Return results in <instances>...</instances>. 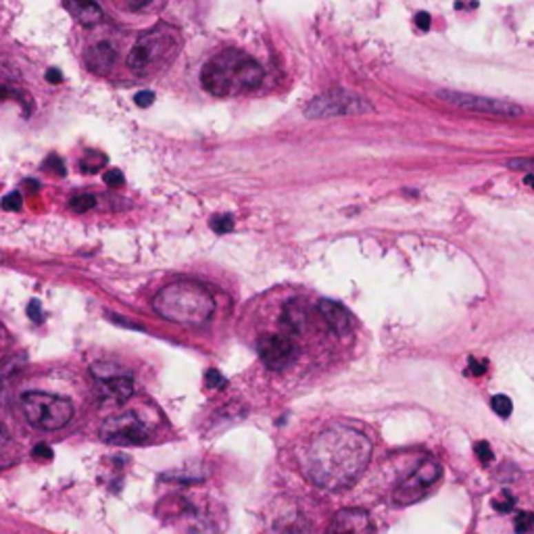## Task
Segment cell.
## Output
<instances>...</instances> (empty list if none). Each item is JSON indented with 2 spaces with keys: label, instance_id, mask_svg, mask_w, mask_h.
<instances>
[{
  "label": "cell",
  "instance_id": "cell-17",
  "mask_svg": "<svg viewBox=\"0 0 534 534\" xmlns=\"http://www.w3.org/2000/svg\"><path fill=\"white\" fill-rule=\"evenodd\" d=\"M23 363H25L23 355L11 357V359H5V361H3V365H0V380H3V382H11L13 373H19V371H21V367H23Z\"/></svg>",
  "mask_w": 534,
  "mask_h": 534
},
{
  "label": "cell",
  "instance_id": "cell-22",
  "mask_svg": "<svg viewBox=\"0 0 534 534\" xmlns=\"http://www.w3.org/2000/svg\"><path fill=\"white\" fill-rule=\"evenodd\" d=\"M493 411H495L497 415H501V418H509L511 411H513V405H511L509 397H505V395L493 397Z\"/></svg>",
  "mask_w": 534,
  "mask_h": 534
},
{
  "label": "cell",
  "instance_id": "cell-28",
  "mask_svg": "<svg viewBox=\"0 0 534 534\" xmlns=\"http://www.w3.org/2000/svg\"><path fill=\"white\" fill-rule=\"evenodd\" d=\"M28 316H30V320L34 322V324H40L42 320H44V314H42V305H40V300H30V305H28Z\"/></svg>",
  "mask_w": 534,
  "mask_h": 534
},
{
  "label": "cell",
  "instance_id": "cell-5",
  "mask_svg": "<svg viewBox=\"0 0 534 534\" xmlns=\"http://www.w3.org/2000/svg\"><path fill=\"white\" fill-rule=\"evenodd\" d=\"M23 413L25 420L38 430H59L69 424L73 418V405L69 399L54 397L48 393H25L23 395Z\"/></svg>",
  "mask_w": 534,
  "mask_h": 534
},
{
  "label": "cell",
  "instance_id": "cell-9",
  "mask_svg": "<svg viewBox=\"0 0 534 534\" xmlns=\"http://www.w3.org/2000/svg\"><path fill=\"white\" fill-rule=\"evenodd\" d=\"M440 466L434 460H426L397 491H395V501L397 503H413L422 499L428 489L440 478Z\"/></svg>",
  "mask_w": 534,
  "mask_h": 534
},
{
  "label": "cell",
  "instance_id": "cell-21",
  "mask_svg": "<svg viewBox=\"0 0 534 534\" xmlns=\"http://www.w3.org/2000/svg\"><path fill=\"white\" fill-rule=\"evenodd\" d=\"M513 528L517 534H528L534 530V513L530 511H517L515 520H513Z\"/></svg>",
  "mask_w": 534,
  "mask_h": 534
},
{
  "label": "cell",
  "instance_id": "cell-24",
  "mask_svg": "<svg viewBox=\"0 0 534 534\" xmlns=\"http://www.w3.org/2000/svg\"><path fill=\"white\" fill-rule=\"evenodd\" d=\"M23 205V198L19 192H9L3 201H0V207H3L5 211H19Z\"/></svg>",
  "mask_w": 534,
  "mask_h": 534
},
{
  "label": "cell",
  "instance_id": "cell-31",
  "mask_svg": "<svg viewBox=\"0 0 534 534\" xmlns=\"http://www.w3.org/2000/svg\"><path fill=\"white\" fill-rule=\"evenodd\" d=\"M155 3H157V0H123V5H125L127 11H144V9L152 7Z\"/></svg>",
  "mask_w": 534,
  "mask_h": 534
},
{
  "label": "cell",
  "instance_id": "cell-37",
  "mask_svg": "<svg viewBox=\"0 0 534 534\" xmlns=\"http://www.w3.org/2000/svg\"><path fill=\"white\" fill-rule=\"evenodd\" d=\"M526 184H528L530 188H534V172H530V174L526 176Z\"/></svg>",
  "mask_w": 534,
  "mask_h": 534
},
{
  "label": "cell",
  "instance_id": "cell-35",
  "mask_svg": "<svg viewBox=\"0 0 534 534\" xmlns=\"http://www.w3.org/2000/svg\"><path fill=\"white\" fill-rule=\"evenodd\" d=\"M46 80H48L50 84H61V82H63V75H61V71H59V69L50 67V69L46 71Z\"/></svg>",
  "mask_w": 534,
  "mask_h": 534
},
{
  "label": "cell",
  "instance_id": "cell-14",
  "mask_svg": "<svg viewBox=\"0 0 534 534\" xmlns=\"http://www.w3.org/2000/svg\"><path fill=\"white\" fill-rule=\"evenodd\" d=\"M307 309L302 307V305L298 300H292L288 302L284 311H282V326L288 330V332H294V334H300L305 328H307Z\"/></svg>",
  "mask_w": 534,
  "mask_h": 534
},
{
  "label": "cell",
  "instance_id": "cell-26",
  "mask_svg": "<svg viewBox=\"0 0 534 534\" xmlns=\"http://www.w3.org/2000/svg\"><path fill=\"white\" fill-rule=\"evenodd\" d=\"M103 180H105V184H107L109 188H121L123 182H125V178H123V174H121L119 170H107L105 176H103Z\"/></svg>",
  "mask_w": 534,
  "mask_h": 534
},
{
  "label": "cell",
  "instance_id": "cell-32",
  "mask_svg": "<svg viewBox=\"0 0 534 534\" xmlns=\"http://www.w3.org/2000/svg\"><path fill=\"white\" fill-rule=\"evenodd\" d=\"M468 371L472 373V376H482L484 371H486V361H478L476 357H470V361H468Z\"/></svg>",
  "mask_w": 534,
  "mask_h": 534
},
{
  "label": "cell",
  "instance_id": "cell-10",
  "mask_svg": "<svg viewBox=\"0 0 534 534\" xmlns=\"http://www.w3.org/2000/svg\"><path fill=\"white\" fill-rule=\"evenodd\" d=\"M259 357L265 363V367L280 371V369H286L296 359V345L288 336L267 334L259 342Z\"/></svg>",
  "mask_w": 534,
  "mask_h": 534
},
{
  "label": "cell",
  "instance_id": "cell-13",
  "mask_svg": "<svg viewBox=\"0 0 534 534\" xmlns=\"http://www.w3.org/2000/svg\"><path fill=\"white\" fill-rule=\"evenodd\" d=\"M65 5L73 19L80 21L82 25H96L105 19L103 9L96 5V0H65Z\"/></svg>",
  "mask_w": 534,
  "mask_h": 534
},
{
  "label": "cell",
  "instance_id": "cell-1",
  "mask_svg": "<svg viewBox=\"0 0 534 534\" xmlns=\"http://www.w3.org/2000/svg\"><path fill=\"white\" fill-rule=\"evenodd\" d=\"M369 440L345 426L322 432L305 453V472L322 489L353 484L369 460Z\"/></svg>",
  "mask_w": 534,
  "mask_h": 534
},
{
  "label": "cell",
  "instance_id": "cell-11",
  "mask_svg": "<svg viewBox=\"0 0 534 534\" xmlns=\"http://www.w3.org/2000/svg\"><path fill=\"white\" fill-rule=\"evenodd\" d=\"M119 61L115 46L109 40H101L86 52V67L96 75H109Z\"/></svg>",
  "mask_w": 534,
  "mask_h": 534
},
{
  "label": "cell",
  "instance_id": "cell-20",
  "mask_svg": "<svg viewBox=\"0 0 534 534\" xmlns=\"http://www.w3.org/2000/svg\"><path fill=\"white\" fill-rule=\"evenodd\" d=\"M94 205H96V198H94V194H88V192L75 194V196L71 198V203H69V207H71L75 213H86V211L94 209Z\"/></svg>",
  "mask_w": 534,
  "mask_h": 534
},
{
  "label": "cell",
  "instance_id": "cell-34",
  "mask_svg": "<svg viewBox=\"0 0 534 534\" xmlns=\"http://www.w3.org/2000/svg\"><path fill=\"white\" fill-rule=\"evenodd\" d=\"M430 23H432V19H430L428 13H418V15H415V25H418L420 30L426 32V30L430 28Z\"/></svg>",
  "mask_w": 534,
  "mask_h": 534
},
{
  "label": "cell",
  "instance_id": "cell-12",
  "mask_svg": "<svg viewBox=\"0 0 534 534\" xmlns=\"http://www.w3.org/2000/svg\"><path fill=\"white\" fill-rule=\"evenodd\" d=\"M318 309L324 318V322L328 324V328L338 334V336H347L351 332V314L342 307L340 302L336 300H330V298H324L320 300Z\"/></svg>",
  "mask_w": 534,
  "mask_h": 534
},
{
  "label": "cell",
  "instance_id": "cell-7",
  "mask_svg": "<svg viewBox=\"0 0 534 534\" xmlns=\"http://www.w3.org/2000/svg\"><path fill=\"white\" fill-rule=\"evenodd\" d=\"M436 99L446 103V105H451V107L464 109V111H472V113H486V115H497V117H517V115H522V107L520 105H513L509 101L468 94V92L440 90V92H436Z\"/></svg>",
  "mask_w": 534,
  "mask_h": 534
},
{
  "label": "cell",
  "instance_id": "cell-30",
  "mask_svg": "<svg viewBox=\"0 0 534 534\" xmlns=\"http://www.w3.org/2000/svg\"><path fill=\"white\" fill-rule=\"evenodd\" d=\"M134 103H136L140 109H146V107H150L152 103H155V92H150V90H142V92H138V94L134 96Z\"/></svg>",
  "mask_w": 534,
  "mask_h": 534
},
{
  "label": "cell",
  "instance_id": "cell-15",
  "mask_svg": "<svg viewBox=\"0 0 534 534\" xmlns=\"http://www.w3.org/2000/svg\"><path fill=\"white\" fill-rule=\"evenodd\" d=\"M103 387L117 403H123L134 395V382L132 378H125V376H111L105 380Z\"/></svg>",
  "mask_w": 534,
  "mask_h": 534
},
{
  "label": "cell",
  "instance_id": "cell-19",
  "mask_svg": "<svg viewBox=\"0 0 534 534\" xmlns=\"http://www.w3.org/2000/svg\"><path fill=\"white\" fill-rule=\"evenodd\" d=\"M209 225H211L213 232L225 234V232H232V230H234V219H232V215L219 213V215H213V217H211Z\"/></svg>",
  "mask_w": 534,
  "mask_h": 534
},
{
  "label": "cell",
  "instance_id": "cell-29",
  "mask_svg": "<svg viewBox=\"0 0 534 534\" xmlns=\"http://www.w3.org/2000/svg\"><path fill=\"white\" fill-rule=\"evenodd\" d=\"M44 170H46V172H52L54 176H65V165H63V161H61L59 157H54V155H50V157L46 159Z\"/></svg>",
  "mask_w": 534,
  "mask_h": 534
},
{
  "label": "cell",
  "instance_id": "cell-25",
  "mask_svg": "<svg viewBox=\"0 0 534 534\" xmlns=\"http://www.w3.org/2000/svg\"><path fill=\"white\" fill-rule=\"evenodd\" d=\"M476 455H478V460L482 462V464H491L493 460H495V453H493V449H491V444L486 442V440H480V442H476Z\"/></svg>",
  "mask_w": 534,
  "mask_h": 534
},
{
  "label": "cell",
  "instance_id": "cell-4",
  "mask_svg": "<svg viewBox=\"0 0 534 534\" xmlns=\"http://www.w3.org/2000/svg\"><path fill=\"white\" fill-rule=\"evenodd\" d=\"M180 32L167 23L146 30L127 54V67L136 75H150L161 71L180 50Z\"/></svg>",
  "mask_w": 534,
  "mask_h": 534
},
{
  "label": "cell",
  "instance_id": "cell-18",
  "mask_svg": "<svg viewBox=\"0 0 534 534\" xmlns=\"http://www.w3.org/2000/svg\"><path fill=\"white\" fill-rule=\"evenodd\" d=\"M107 165V157L101 155V152H92V155H86L84 159H80V170L82 174H96Z\"/></svg>",
  "mask_w": 534,
  "mask_h": 534
},
{
  "label": "cell",
  "instance_id": "cell-23",
  "mask_svg": "<svg viewBox=\"0 0 534 534\" xmlns=\"http://www.w3.org/2000/svg\"><path fill=\"white\" fill-rule=\"evenodd\" d=\"M493 507H495L497 511H501V513H509V511L515 507V499H513V495H511L509 491H503V493L493 501Z\"/></svg>",
  "mask_w": 534,
  "mask_h": 534
},
{
  "label": "cell",
  "instance_id": "cell-3",
  "mask_svg": "<svg viewBox=\"0 0 534 534\" xmlns=\"http://www.w3.org/2000/svg\"><path fill=\"white\" fill-rule=\"evenodd\" d=\"M152 309L163 320L180 326H203L213 316L215 300L203 284L180 280L152 298Z\"/></svg>",
  "mask_w": 534,
  "mask_h": 534
},
{
  "label": "cell",
  "instance_id": "cell-6",
  "mask_svg": "<svg viewBox=\"0 0 534 534\" xmlns=\"http://www.w3.org/2000/svg\"><path fill=\"white\" fill-rule=\"evenodd\" d=\"M371 111V105L347 90H330L307 105L305 115L311 119H326V117H345V115H363Z\"/></svg>",
  "mask_w": 534,
  "mask_h": 534
},
{
  "label": "cell",
  "instance_id": "cell-33",
  "mask_svg": "<svg viewBox=\"0 0 534 534\" xmlns=\"http://www.w3.org/2000/svg\"><path fill=\"white\" fill-rule=\"evenodd\" d=\"M34 457L36 460H44V462H50L52 460V449L48 444H38L34 449Z\"/></svg>",
  "mask_w": 534,
  "mask_h": 534
},
{
  "label": "cell",
  "instance_id": "cell-16",
  "mask_svg": "<svg viewBox=\"0 0 534 534\" xmlns=\"http://www.w3.org/2000/svg\"><path fill=\"white\" fill-rule=\"evenodd\" d=\"M326 534H357V513L342 511L334 517Z\"/></svg>",
  "mask_w": 534,
  "mask_h": 534
},
{
  "label": "cell",
  "instance_id": "cell-27",
  "mask_svg": "<svg viewBox=\"0 0 534 534\" xmlns=\"http://www.w3.org/2000/svg\"><path fill=\"white\" fill-rule=\"evenodd\" d=\"M205 380H207V387H209V389H223V387L227 384V380H225L217 369H209L207 376H205Z\"/></svg>",
  "mask_w": 534,
  "mask_h": 534
},
{
  "label": "cell",
  "instance_id": "cell-2",
  "mask_svg": "<svg viewBox=\"0 0 534 534\" xmlns=\"http://www.w3.org/2000/svg\"><path fill=\"white\" fill-rule=\"evenodd\" d=\"M263 82V67L249 54L227 48L205 63L201 71V86L213 96H234L259 88Z\"/></svg>",
  "mask_w": 534,
  "mask_h": 534
},
{
  "label": "cell",
  "instance_id": "cell-8",
  "mask_svg": "<svg viewBox=\"0 0 534 534\" xmlns=\"http://www.w3.org/2000/svg\"><path fill=\"white\" fill-rule=\"evenodd\" d=\"M101 438L109 444H119V446L140 444L148 438V428L136 413H123V415L109 418L101 426Z\"/></svg>",
  "mask_w": 534,
  "mask_h": 534
},
{
  "label": "cell",
  "instance_id": "cell-36",
  "mask_svg": "<svg viewBox=\"0 0 534 534\" xmlns=\"http://www.w3.org/2000/svg\"><path fill=\"white\" fill-rule=\"evenodd\" d=\"M7 442H9V430L0 424V446H5Z\"/></svg>",
  "mask_w": 534,
  "mask_h": 534
}]
</instances>
